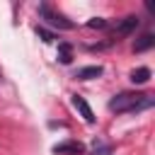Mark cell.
Returning a JSON list of instances; mask_svg holds the SVG:
<instances>
[{"mask_svg":"<svg viewBox=\"0 0 155 155\" xmlns=\"http://www.w3.org/2000/svg\"><path fill=\"white\" fill-rule=\"evenodd\" d=\"M109 145H99V143H94V155H109Z\"/></svg>","mask_w":155,"mask_h":155,"instance_id":"cell-12","label":"cell"},{"mask_svg":"<svg viewBox=\"0 0 155 155\" xmlns=\"http://www.w3.org/2000/svg\"><path fill=\"white\" fill-rule=\"evenodd\" d=\"M148 80H150V68L140 65V68L131 70V82H133V85H143V82H148Z\"/></svg>","mask_w":155,"mask_h":155,"instance_id":"cell-7","label":"cell"},{"mask_svg":"<svg viewBox=\"0 0 155 155\" xmlns=\"http://www.w3.org/2000/svg\"><path fill=\"white\" fill-rule=\"evenodd\" d=\"M153 44H155V36H153V34H143V36L133 44V51H136V53H143V51L153 48Z\"/></svg>","mask_w":155,"mask_h":155,"instance_id":"cell-8","label":"cell"},{"mask_svg":"<svg viewBox=\"0 0 155 155\" xmlns=\"http://www.w3.org/2000/svg\"><path fill=\"white\" fill-rule=\"evenodd\" d=\"M58 61H61L63 65H68V63L73 61V46H70V44H65V41L58 44Z\"/></svg>","mask_w":155,"mask_h":155,"instance_id":"cell-9","label":"cell"},{"mask_svg":"<svg viewBox=\"0 0 155 155\" xmlns=\"http://www.w3.org/2000/svg\"><path fill=\"white\" fill-rule=\"evenodd\" d=\"M87 27H90V29H104V27H107V19H102V17H92V19L87 22Z\"/></svg>","mask_w":155,"mask_h":155,"instance_id":"cell-11","label":"cell"},{"mask_svg":"<svg viewBox=\"0 0 155 155\" xmlns=\"http://www.w3.org/2000/svg\"><path fill=\"white\" fill-rule=\"evenodd\" d=\"M73 107L82 114V119L87 121V124H94V114H92V109H90V104L80 97V94H73Z\"/></svg>","mask_w":155,"mask_h":155,"instance_id":"cell-4","label":"cell"},{"mask_svg":"<svg viewBox=\"0 0 155 155\" xmlns=\"http://www.w3.org/2000/svg\"><path fill=\"white\" fill-rule=\"evenodd\" d=\"M153 97L150 94H140V92H119L109 99V109L116 114H128V111H143L148 107H153Z\"/></svg>","mask_w":155,"mask_h":155,"instance_id":"cell-1","label":"cell"},{"mask_svg":"<svg viewBox=\"0 0 155 155\" xmlns=\"http://www.w3.org/2000/svg\"><path fill=\"white\" fill-rule=\"evenodd\" d=\"M136 27H138V17H136V15L124 17L121 22H116V27H114V39H111V41H119V36H128Z\"/></svg>","mask_w":155,"mask_h":155,"instance_id":"cell-3","label":"cell"},{"mask_svg":"<svg viewBox=\"0 0 155 155\" xmlns=\"http://www.w3.org/2000/svg\"><path fill=\"white\" fill-rule=\"evenodd\" d=\"M36 36H39L41 41H46V44H51V41L56 39V36H53V34H51L48 29H44V27H36Z\"/></svg>","mask_w":155,"mask_h":155,"instance_id":"cell-10","label":"cell"},{"mask_svg":"<svg viewBox=\"0 0 155 155\" xmlns=\"http://www.w3.org/2000/svg\"><path fill=\"white\" fill-rule=\"evenodd\" d=\"M39 15H41V19H44V22H48L51 27H58V29H73V27H75L65 15L56 12V10H53L51 5H46V2H41V5H39Z\"/></svg>","mask_w":155,"mask_h":155,"instance_id":"cell-2","label":"cell"},{"mask_svg":"<svg viewBox=\"0 0 155 155\" xmlns=\"http://www.w3.org/2000/svg\"><path fill=\"white\" fill-rule=\"evenodd\" d=\"M53 153H73V155H78V153H82V143H78V140H65V143L53 145Z\"/></svg>","mask_w":155,"mask_h":155,"instance_id":"cell-6","label":"cell"},{"mask_svg":"<svg viewBox=\"0 0 155 155\" xmlns=\"http://www.w3.org/2000/svg\"><path fill=\"white\" fill-rule=\"evenodd\" d=\"M104 70H102V65H87V68H80L78 73H75V78L78 80H92V78H99Z\"/></svg>","mask_w":155,"mask_h":155,"instance_id":"cell-5","label":"cell"}]
</instances>
